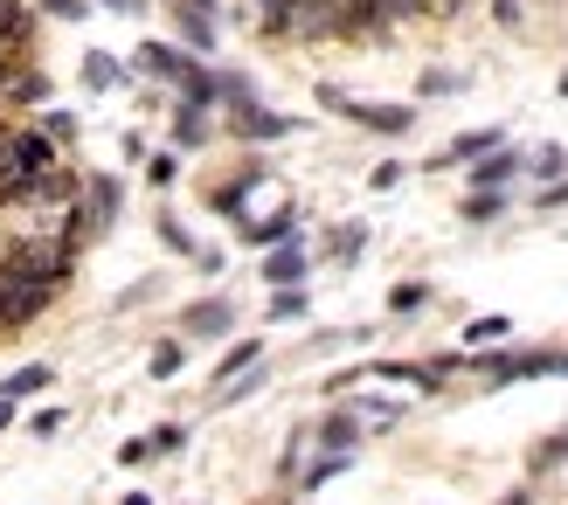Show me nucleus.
I'll return each mask as SVG.
<instances>
[{"label": "nucleus", "mask_w": 568, "mask_h": 505, "mask_svg": "<svg viewBox=\"0 0 568 505\" xmlns=\"http://www.w3.org/2000/svg\"><path fill=\"white\" fill-rule=\"evenodd\" d=\"M112 208H118V188H112V180H91V222L84 229H105Z\"/></svg>", "instance_id": "obj_12"}, {"label": "nucleus", "mask_w": 568, "mask_h": 505, "mask_svg": "<svg viewBox=\"0 0 568 505\" xmlns=\"http://www.w3.org/2000/svg\"><path fill=\"white\" fill-rule=\"evenodd\" d=\"M513 167H520V152H485V159H478V188H499Z\"/></svg>", "instance_id": "obj_14"}, {"label": "nucleus", "mask_w": 568, "mask_h": 505, "mask_svg": "<svg viewBox=\"0 0 568 505\" xmlns=\"http://www.w3.org/2000/svg\"><path fill=\"white\" fill-rule=\"evenodd\" d=\"M188 333H201V339H222V333H229V305H222V298H209V305H188Z\"/></svg>", "instance_id": "obj_8"}, {"label": "nucleus", "mask_w": 568, "mask_h": 505, "mask_svg": "<svg viewBox=\"0 0 568 505\" xmlns=\"http://www.w3.org/2000/svg\"><path fill=\"white\" fill-rule=\"evenodd\" d=\"M29 430H35V436H56V430H63V409H35Z\"/></svg>", "instance_id": "obj_29"}, {"label": "nucleus", "mask_w": 568, "mask_h": 505, "mask_svg": "<svg viewBox=\"0 0 568 505\" xmlns=\"http://www.w3.org/2000/svg\"><path fill=\"white\" fill-rule=\"evenodd\" d=\"M125 505H152V498H146V492H133V498H125Z\"/></svg>", "instance_id": "obj_34"}, {"label": "nucleus", "mask_w": 568, "mask_h": 505, "mask_svg": "<svg viewBox=\"0 0 568 505\" xmlns=\"http://www.w3.org/2000/svg\"><path fill=\"white\" fill-rule=\"evenodd\" d=\"M360 250V229H333V256H354Z\"/></svg>", "instance_id": "obj_30"}, {"label": "nucleus", "mask_w": 568, "mask_h": 505, "mask_svg": "<svg viewBox=\"0 0 568 505\" xmlns=\"http://www.w3.org/2000/svg\"><path fill=\"white\" fill-rule=\"evenodd\" d=\"M236 131L243 139H284L292 125H284L277 112H264V104H236Z\"/></svg>", "instance_id": "obj_6"}, {"label": "nucleus", "mask_w": 568, "mask_h": 505, "mask_svg": "<svg viewBox=\"0 0 568 505\" xmlns=\"http://www.w3.org/2000/svg\"><path fill=\"white\" fill-rule=\"evenodd\" d=\"M256 8H264V29H271V35H284V14H292L298 0H256Z\"/></svg>", "instance_id": "obj_21"}, {"label": "nucleus", "mask_w": 568, "mask_h": 505, "mask_svg": "<svg viewBox=\"0 0 568 505\" xmlns=\"http://www.w3.org/2000/svg\"><path fill=\"white\" fill-rule=\"evenodd\" d=\"M0 97H8V104H42V97H49V76H42V70H21Z\"/></svg>", "instance_id": "obj_10"}, {"label": "nucleus", "mask_w": 568, "mask_h": 505, "mask_svg": "<svg viewBox=\"0 0 568 505\" xmlns=\"http://www.w3.org/2000/svg\"><path fill=\"white\" fill-rule=\"evenodd\" d=\"M499 208H506V194H499V188H472V201H464V222H493Z\"/></svg>", "instance_id": "obj_13"}, {"label": "nucleus", "mask_w": 568, "mask_h": 505, "mask_svg": "<svg viewBox=\"0 0 568 505\" xmlns=\"http://www.w3.org/2000/svg\"><path fill=\"white\" fill-rule=\"evenodd\" d=\"M173 14H180V35L194 49H215V8L209 0H173Z\"/></svg>", "instance_id": "obj_3"}, {"label": "nucleus", "mask_w": 568, "mask_h": 505, "mask_svg": "<svg viewBox=\"0 0 568 505\" xmlns=\"http://www.w3.org/2000/svg\"><path fill=\"white\" fill-rule=\"evenodd\" d=\"M49 381H56V367H42V360H29V367H14V375H8V402H21V394H42Z\"/></svg>", "instance_id": "obj_9"}, {"label": "nucleus", "mask_w": 568, "mask_h": 505, "mask_svg": "<svg viewBox=\"0 0 568 505\" xmlns=\"http://www.w3.org/2000/svg\"><path fill=\"white\" fill-rule=\"evenodd\" d=\"M423 298H430V291H423V284H396V298H389V305H396V312H417Z\"/></svg>", "instance_id": "obj_28"}, {"label": "nucleus", "mask_w": 568, "mask_h": 505, "mask_svg": "<svg viewBox=\"0 0 568 505\" xmlns=\"http://www.w3.org/2000/svg\"><path fill=\"white\" fill-rule=\"evenodd\" d=\"M506 326H513V318H472V333H464V339H472V347H485V339H506Z\"/></svg>", "instance_id": "obj_20"}, {"label": "nucleus", "mask_w": 568, "mask_h": 505, "mask_svg": "<svg viewBox=\"0 0 568 505\" xmlns=\"http://www.w3.org/2000/svg\"><path fill=\"white\" fill-rule=\"evenodd\" d=\"M485 152H499V125H493V131H464V139H451V152H436L430 167H457V159H485Z\"/></svg>", "instance_id": "obj_5"}, {"label": "nucleus", "mask_w": 568, "mask_h": 505, "mask_svg": "<svg viewBox=\"0 0 568 505\" xmlns=\"http://www.w3.org/2000/svg\"><path fill=\"white\" fill-rule=\"evenodd\" d=\"M105 8H118V14H139V8H146V0H105Z\"/></svg>", "instance_id": "obj_33"}, {"label": "nucleus", "mask_w": 568, "mask_h": 505, "mask_svg": "<svg viewBox=\"0 0 568 505\" xmlns=\"http://www.w3.org/2000/svg\"><path fill=\"white\" fill-rule=\"evenodd\" d=\"M118 76H125V70H118L112 56H84V84H91V91H118Z\"/></svg>", "instance_id": "obj_15"}, {"label": "nucleus", "mask_w": 568, "mask_h": 505, "mask_svg": "<svg viewBox=\"0 0 568 505\" xmlns=\"http://www.w3.org/2000/svg\"><path fill=\"white\" fill-rule=\"evenodd\" d=\"M243 243H292V208L271 222H243Z\"/></svg>", "instance_id": "obj_11"}, {"label": "nucleus", "mask_w": 568, "mask_h": 505, "mask_svg": "<svg viewBox=\"0 0 568 505\" xmlns=\"http://www.w3.org/2000/svg\"><path fill=\"white\" fill-rule=\"evenodd\" d=\"M14 76H21V49H14V42H0V91H8Z\"/></svg>", "instance_id": "obj_25"}, {"label": "nucleus", "mask_w": 568, "mask_h": 505, "mask_svg": "<svg viewBox=\"0 0 568 505\" xmlns=\"http://www.w3.org/2000/svg\"><path fill=\"white\" fill-rule=\"evenodd\" d=\"M146 457H152V443H146V436H133V443L118 450V464H146Z\"/></svg>", "instance_id": "obj_31"}, {"label": "nucleus", "mask_w": 568, "mask_h": 505, "mask_svg": "<svg viewBox=\"0 0 568 505\" xmlns=\"http://www.w3.org/2000/svg\"><path fill=\"white\" fill-rule=\"evenodd\" d=\"M534 173L555 180V173H561V146H540V152H534Z\"/></svg>", "instance_id": "obj_27"}, {"label": "nucleus", "mask_w": 568, "mask_h": 505, "mask_svg": "<svg viewBox=\"0 0 568 505\" xmlns=\"http://www.w3.org/2000/svg\"><path fill=\"white\" fill-rule=\"evenodd\" d=\"M29 35H35V14H29V0H0V42L29 49Z\"/></svg>", "instance_id": "obj_7"}, {"label": "nucleus", "mask_w": 568, "mask_h": 505, "mask_svg": "<svg viewBox=\"0 0 568 505\" xmlns=\"http://www.w3.org/2000/svg\"><path fill=\"white\" fill-rule=\"evenodd\" d=\"M561 91H568V70H561Z\"/></svg>", "instance_id": "obj_36"}, {"label": "nucleus", "mask_w": 568, "mask_h": 505, "mask_svg": "<svg viewBox=\"0 0 568 505\" xmlns=\"http://www.w3.org/2000/svg\"><path fill=\"white\" fill-rule=\"evenodd\" d=\"M42 305H49V291H35V284H21V277L0 271V326H29Z\"/></svg>", "instance_id": "obj_2"}, {"label": "nucleus", "mask_w": 568, "mask_h": 505, "mask_svg": "<svg viewBox=\"0 0 568 505\" xmlns=\"http://www.w3.org/2000/svg\"><path fill=\"white\" fill-rule=\"evenodd\" d=\"M256 354H264L256 339H236V347L222 354V367H215V375H250V367H256Z\"/></svg>", "instance_id": "obj_16"}, {"label": "nucleus", "mask_w": 568, "mask_h": 505, "mask_svg": "<svg viewBox=\"0 0 568 505\" xmlns=\"http://www.w3.org/2000/svg\"><path fill=\"white\" fill-rule=\"evenodd\" d=\"M354 436H360V422H354V415H333L326 430H319V443H326V450H354Z\"/></svg>", "instance_id": "obj_17"}, {"label": "nucleus", "mask_w": 568, "mask_h": 505, "mask_svg": "<svg viewBox=\"0 0 568 505\" xmlns=\"http://www.w3.org/2000/svg\"><path fill=\"white\" fill-rule=\"evenodd\" d=\"M0 430H8V402H0Z\"/></svg>", "instance_id": "obj_35"}, {"label": "nucleus", "mask_w": 568, "mask_h": 505, "mask_svg": "<svg viewBox=\"0 0 568 505\" xmlns=\"http://www.w3.org/2000/svg\"><path fill=\"white\" fill-rule=\"evenodd\" d=\"M264 277H271L277 291H298V277H305V250H298V243H277L271 263H264Z\"/></svg>", "instance_id": "obj_4"}, {"label": "nucleus", "mask_w": 568, "mask_h": 505, "mask_svg": "<svg viewBox=\"0 0 568 505\" xmlns=\"http://www.w3.org/2000/svg\"><path fill=\"white\" fill-rule=\"evenodd\" d=\"M340 471H347V450H326V457L305 471V485H326V477H340Z\"/></svg>", "instance_id": "obj_19"}, {"label": "nucleus", "mask_w": 568, "mask_h": 505, "mask_svg": "<svg viewBox=\"0 0 568 505\" xmlns=\"http://www.w3.org/2000/svg\"><path fill=\"white\" fill-rule=\"evenodd\" d=\"M42 14H56V21H84V0H35Z\"/></svg>", "instance_id": "obj_24"}, {"label": "nucleus", "mask_w": 568, "mask_h": 505, "mask_svg": "<svg viewBox=\"0 0 568 505\" xmlns=\"http://www.w3.org/2000/svg\"><path fill=\"white\" fill-rule=\"evenodd\" d=\"M305 312V291H277L271 298V318H298Z\"/></svg>", "instance_id": "obj_23"}, {"label": "nucleus", "mask_w": 568, "mask_h": 505, "mask_svg": "<svg viewBox=\"0 0 568 505\" xmlns=\"http://www.w3.org/2000/svg\"><path fill=\"white\" fill-rule=\"evenodd\" d=\"M152 375H160V381L180 375V347H173V339H167V347H152Z\"/></svg>", "instance_id": "obj_22"}, {"label": "nucleus", "mask_w": 568, "mask_h": 505, "mask_svg": "<svg viewBox=\"0 0 568 505\" xmlns=\"http://www.w3.org/2000/svg\"><path fill=\"white\" fill-rule=\"evenodd\" d=\"M173 139H180V146H201V139H209V125H201V112H180V118H173Z\"/></svg>", "instance_id": "obj_18"}, {"label": "nucleus", "mask_w": 568, "mask_h": 505, "mask_svg": "<svg viewBox=\"0 0 568 505\" xmlns=\"http://www.w3.org/2000/svg\"><path fill=\"white\" fill-rule=\"evenodd\" d=\"M70 131H76V125H70L63 112H49V118H42V139H49V146H63V139H70Z\"/></svg>", "instance_id": "obj_26"}, {"label": "nucleus", "mask_w": 568, "mask_h": 505, "mask_svg": "<svg viewBox=\"0 0 568 505\" xmlns=\"http://www.w3.org/2000/svg\"><path fill=\"white\" fill-rule=\"evenodd\" d=\"M333 112H347V118H360V125H375V131H409V112L402 104H354L347 91H319Z\"/></svg>", "instance_id": "obj_1"}, {"label": "nucleus", "mask_w": 568, "mask_h": 505, "mask_svg": "<svg viewBox=\"0 0 568 505\" xmlns=\"http://www.w3.org/2000/svg\"><path fill=\"white\" fill-rule=\"evenodd\" d=\"M360 415H375V422H396V402H381V394H368V402H360Z\"/></svg>", "instance_id": "obj_32"}]
</instances>
